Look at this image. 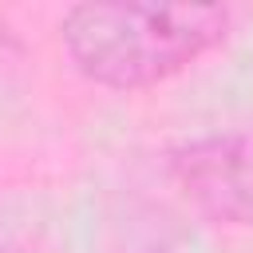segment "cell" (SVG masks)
I'll return each instance as SVG.
<instances>
[{
	"label": "cell",
	"mask_w": 253,
	"mask_h": 253,
	"mask_svg": "<svg viewBox=\"0 0 253 253\" xmlns=\"http://www.w3.org/2000/svg\"><path fill=\"white\" fill-rule=\"evenodd\" d=\"M221 4H71L59 43L71 67L107 91H150L225 43Z\"/></svg>",
	"instance_id": "6da1fadb"
},
{
	"label": "cell",
	"mask_w": 253,
	"mask_h": 253,
	"mask_svg": "<svg viewBox=\"0 0 253 253\" xmlns=\"http://www.w3.org/2000/svg\"><path fill=\"white\" fill-rule=\"evenodd\" d=\"M174 190L217 225H253V126L186 138L166 154Z\"/></svg>",
	"instance_id": "7a4b0ae2"
},
{
	"label": "cell",
	"mask_w": 253,
	"mask_h": 253,
	"mask_svg": "<svg viewBox=\"0 0 253 253\" xmlns=\"http://www.w3.org/2000/svg\"><path fill=\"white\" fill-rule=\"evenodd\" d=\"M20 59H24V43H20L16 28L8 20H0V71L12 67V63H20Z\"/></svg>",
	"instance_id": "3957f363"
}]
</instances>
